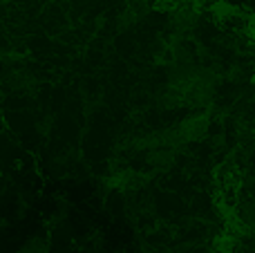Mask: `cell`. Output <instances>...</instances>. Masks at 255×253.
Here are the masks:
<instances>
[{"label": "cell", "mask_w": 255, "mask_h": 253, "mask_svg": "<svg viewBox=\"0 0 255 253\" xmlns=\"http://www.w3.org/2000/svg\"><path fill=\"white\" fill-rule=\"evenodd\" d=\"M206 132H208V119H206V115H193V117H188V119L181 121L179 130H177V134H179L181 141H197V139H202Z\"/></svg>", "instance_id": "1"}, {"label": "cell", "mask_w": 255, "mask_h": 253, "mask_svg": "<svg viewBox=\"0 0 255 253\" xmlns=\"http://www.w3.org/2000/svg\"><path fill=\"white\" fill-rule=\"evenodd\" d=\"M18 253H49V245L43 238H31L18 249Z\"/></svg>", "instance_id": "2"}]
</instances>
